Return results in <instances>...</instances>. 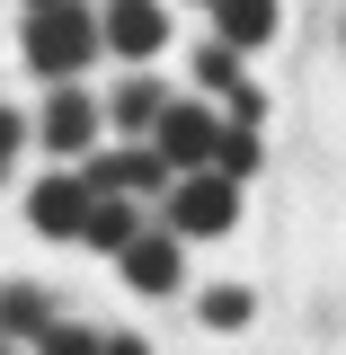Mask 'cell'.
Returning a JSON list of instances; mask_svg holds the SVG:
<instances>
[{
    "instance_id": "obj_1",
    "label": "cell",
    "mask_w": 346,
    "mask_h": 355,
    "mask_svg": "<svg viewBox=\"0 0 346 355\" xmlns=\"http://www.w3.org/2000/svg\"><path fill=\"white\" fill-rule=\"evenodd\" d=\"M18 44H27V71H36V80L71 89L89 62H98V18H89L80 0H53V9H27Z\"/></svg>"
},
{
    "instance_id": "obj_2",
    "label": "cell",
    "mask_w": 346,
    "mask_h": 355,
    "mask_svg": "<svg viewBox=\"0 0 346 355\" xmlns=\"http://www.w3.org/2000/svg\"><path fill=\"white\" fill-rule=\"evenodd\" d=\"M231 222H240V187L222 169H196L169 187V240H222Z\"/></svg>"
},
{
    "instance_id": "obj_3",
    "label": "cell",
    "mask_w": 346,
    "mask_h": 355,
    "mask_svg": "<svg viewBox=\"0 0 346 355\" xmlns=\"http://www.w3.org/2000/svg\"><path fill=\"white\" fill-rule=\"evenodd\" d=\"M151 133H160V142H151V151H160V169H169V178H196V169H214L222 116H214V107H196V98H169Z\"/></svg>"
},
{
    "instance_id": "obj_4",
    "label": "cell",
    "mask_w": 346,
    "mask_h": 355,
    "mask_svg": "<svg viewBox=\"0 0 346 355\" xmlns=\"http://www.w3.org/2000/svg\"><path fill=\"white\" fill-rule=\"evenodd\" d=\"M98 44H116L125 62H142V53H160V44H169V9H160V0H107Z\"/></svg>"
},
{
    "instance_id": "obj_5",
    "label": "cell",
    "mask_w": 346,
    "mask_h": 355,
    "mask_svg": "<svg viewBox=\"0 0 346 355\" xmlns=\"http://www.w3.org/2000/svg\"><path fill=\"white\" fill-rule=\"evenodd\" d=\"M27 142H44V151H98V98L53 89V98H44V116L27 125Z\"/></svg>"
},
{
    "instance_id": "obj_6",
    "label": "cell",
    "mask_w": 346,
    "mask_h": 355,
    "mask_svg": "<svg viewBox=\"0 0 346 355\" xmlns=\"http://www.w3.org/2000/svg\"><path fill=\"white\" fill-rule=\"evenodd\" d=\"M89 178H44L36 196H27V222H36L44 240H80V222H89Z\"/></svg>"
},
{
    "instance_id": "obj_7",
    "label": "cell",
    "mask_w": 346,
    "mask_h": 355,
    "mask_svg": "<svg viewBox=\"0 0 346 355\" xmlns=\"http://www.w3.org/2000/svg\"><path fill=\"white\" fill-rule=\"evenodd\" d=\"M116 266H125L133 293H169V284H178V240H169V231H142V240H133Z\"/></svg>"
},
{
    "instance_id": "obj_8",
    "label": "cell",
    "mask_w": 346,
    "mask_h": 355,
    "mask_svg": "<svg viewBox=\"0 0 346 355\" xmlns=\"http://www.w3.org/2000/svg\"><path fill=\"white\" fill-rule=\"evenodd\" d=\"M214 18H222V44L231 53H258L275 36V0H214Z\"/></svg>"
},
{
    "instance_id": "obj_9",
    "label": "cell",
    "mask_w": 346,
    "mask_h": 355,
    "mask_svg": "<svg viewBox=\"0 0 346 355\" xmlns=\"http://www.w3.org/2000/svg\"><path fill=\"white\" fill-rule=\"evenodd\" d=\"M44 329H53V311H44L36 284H0V338H27V347H36Z\"/></svg>"
},
{
    "instance_id": "obj_10",
    "label": "cell",
    "mask_w": 346,
    "mask_h": 355,
    "mask_svg": "<svg viewBox=\"0 0 346 355\" xmlns=\"http://www.w3.org/2000/svg\"><path fill=\"white\" fill-rule=\"evenodd\" d=\"M80 240H89V249H107V258H125L133 240H142V231H133V205L98 196V205H89V222H80Z\"/></svg>"
},
{
    "instance_id": "obj_11",
    "label": "cell",
    "mask_w": 346,
    "mask_h": 355,
    "mask_svg": "<svg viewBox=\"0 0 346 355\" xmlns=\"http://www.w3.org/2000/svg\"><path fill=\"white\" fill-rule=\"evenodd\" d=\"M160 107H169V89H160V80H125V89H116V125H125V133L160 125Z\"/></svg>"
},
{
    "instance_id": "obj_12",
    "label": "cell",
    "mask_w": 346,
    "mask_h": 355,
    "mask_svg": "<svg viewBox=\"0 0 346 355\" xmlns=\"http://www.w3.org/2000/svg\"><path fill=\"white\" fill-rule=\"evenodd\" d=\"M196 80H205V89H240V53H231V44H196Z\"/></svg>"
},
{
    "instance_id": "obj_13",
    "label": "cell",
    "mask_w": 346,
    "mask_h": 355,
    "mask_svg": "<svg viewBox=\"0 0 346 355\" xmlns=\"http://www.w3.org/2000/svg\"><path fill=\"white\" fill-rule=\"evenodd\" d=\"M205 320H214V329H240V320H249V284H214V293H205Z\"/></svg>"
},
{
    "instance_id": "obj_14",
    "label": "cell",
    "mask_w": 346,
    "mask_h": 355,
    "mask_svg": "<svg viewBox=\"0 0 346 355\" xmlns=\"http://www.w3.org/2000/svg\"><path fill=\"white\" fill-rule=\"evenodd\" d=\"M36 355H98V338H89V329H62V320H53V329L36 338Z\"/></svg>"
},
{
    "instance_id": "obj_15",
    "label": "cell",
    "mask_w": 346,
    "mask_h": 355,
    "mask_svg": "<svg viewBox=\"0 0 346 355\" xmlns=\"http://www.w3.org/2000/svg\"><path fill=\"white\" fill-rule=\"evenodd\" d=\"M18 142H27V116L0 107V178H9V160H18Z\"/></svg>"
},
{
    "instance_id": "obj_16",
    "label": "cell",
    "mask_w": 346,
    "mask_h": 355,
    "mask_svg": "<svg viewBox=\"0 0 346 355\" xmlns=\"http://www.w3.org/2000/svg\"><path fill=\"white\" fill-rule=\"evenodd\" d=\"M98 355H151L142 338H98Z\"/></svg>"
},
{
    "instance_id": "obj_17",
    "label": "cell",
    "mask_w": 346,
    "mask_h": 355,
    "mask_svg": "<svg viewBox=\"0 0 346 355\" xmlns=\"http://www.w3.org/2000/svg\"><path fill=\"white\" fill-rule=\"evenodd\" d=\"M27 9H53V0H27Z\"/></svg>"
},
{
    "instance_id": "obj_18",
    "label": "cell",
    "mask_w": 346,
    "mask_h": 355,
    "mask_svg": "<svg viewBox=\"0 0 346 355\" xmlns=\"http://www.w3.org/2000/svg\"><path fill=\"white\" fill-rule=\"evenodd\" d=\"M205 9H214V0H205Z\"/></svg>"
},
{
    "instance_id": "obj_19",
    "label": "cell",
    "mask_w": 346,
    "mask_h": 355,
    "mask_svg": "<svg viewBox=\"0 0 346 355\" xmlns=\"http://www.w3.org/2000/svg\"><path fill=\"white\" fill-rule=\"evenodd\" d=\"M0 347H9V338H0Z\"/></svg>"
}]
</instances>
